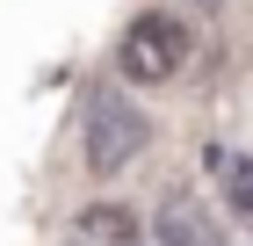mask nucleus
Listing matches in <instances>:
<instances>
[{
	"instance_id": "obj_1",
	"label": "nucleus",
	"mask_w": 253,
	"mask_h": 246,
	"mask_svg": "<svg viewBox=\"0 0 253 246\" xmlns=\"http://www.w3.org/2000/svg\"><path fill=\"white\" fill-rule=\"evenodd\" d=\"M145 145H152V123H145L137 101H123V95H94L87 101V145L80 152H87V174L94 181H116Z\"/></svg>"
},
{
	"instance_id": "obj_2",
	"label": "nucleus",
	"mask_w": 253,
	"mask_h": 246,
	"mask_svg": "<svg viewBox=\"0 0 253 246\" xmlns=\"http://www.w3.org/2000/svg\"><path fill=\"white\" fill-rule=\"evenodd\" d=\"M123 80H137V87H159V80H174L181 65H188V22L167 15V7H152V15H137L130 29H123Z\"/></svg>"
},
{
	"instance_id": "obj_3",
	"label": "nucleus",
	"mask_w": 253,
	"mask_h": 246,
	"mask_svg": "<svg viewBox=\"0 0 253 246\" xmlns=\"http://www.w3.org/2000/svg\"><path fill=\"white\" fill-rule=\"evenodd\" d=\"M152 232H159V246H224V232H217V217H210L203 203H195L188 189H167V203H159Z\"/></svg>"
},
{
	"instance_id": "obj_4",
	"label": "nucleus",
	"mask_w": 253,
	"mask_h": 246,
	"mask_svg": "<svg viewBox=\"0 0 253 246\" xmlns=\"http://www.w3.org/2000/svg\"><path fill=\"white\" fill-rule=\"evenodd\" d=\"M73 239L80 246H137V210L123 203H87L73 217Z\"/></svg>"
},
{
	"instance_id": "obj_5",
	"label": "nucleus",
	"mask_w": 253,
	"mask_h": 246,
	"mask_svg": "<svg viewBox=\"0 0 253 246\" xmlns=\"http://www.w3.org/2000/svg\"><path fill=\"white\" fill-rule=\"evenodd\" d=\"M217 181H224V203L239 210V217H253V152H210Z\"/></svg>"
}]
</instances>
